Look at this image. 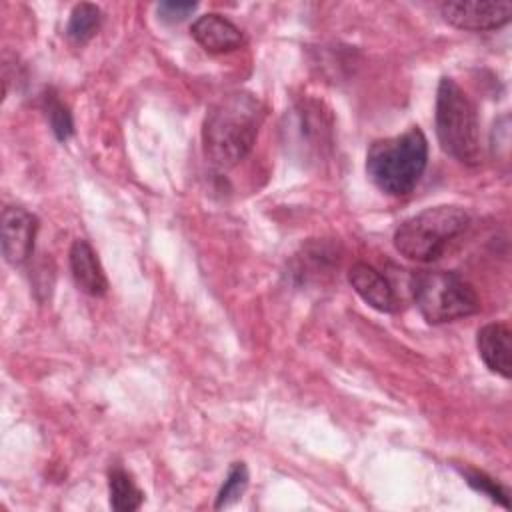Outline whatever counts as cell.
<instances>
[{"mask_svg":"<svg viewBox=\"0 0 512 512\" xmlns=\"http://www.w3.org/2000/svg\"><path fill=\"white\" fill-rule=\"evenodd\" d=\"M264 120L262 102L250 92L220 96L206 112L202 126L204 154L212 166H236L252 150Z\"/></svg>","mask_w":512,"mask_h":512,"instance_id":"1","label":"cell"},{"mask_svg":"<svg viewBox=\"0 0 512 512\" xmlns=\"http://www.w3.org/2000/svg\"><path fill=\"white\" fill-rule=\"evenodd\" d=\"M428 162V140L418 126L372 142L366 172L374 186L388 196H408L420 182Z\"/></svg>","mask_w":512,"mask_h":512,"instance_id":"2","label":"cell"},{"mask_svg":"<svg viewBox=\"0 0 512 512\" xmlns=\"http://www.w3.org/2000/svg\"><path fill=\"white\" fill-rule=\"evenodd\" d=\"M434 122L440 148L448 156L468 166L480 162L482 148L476 106L452 78H442L438 84Z\"/></svg>","mask_w":512,"mask_h":512,"instance_id":"3","label":"cell"},{"mask_svg":"<svg viewBox=\"0 0 512 512\" xmlns=\"http://www.w3.org/2000/svg\"><path fill=\"white\" fill-rule=\"evenodd\" d=\"M470 224V214L460 206H432L404 220L394 232V248L408 260L434 262L448 244Z\"/></svg>","mask_w":512,"mask_h":512,"instance_id":"4","label":"cell"},{"mask_svg":"<svg viewBox=\"0 0 512 512\" xmlns=\"http://www.w3.org/2000/svg\"><path fill=\"white\" fill-rule=\"evenodd\" d=\"M412 296L428 324L454 322L480 310V298L470 282L446 270H422L412 276Z\"/></svg>","mask_w":512,"mask_h":512,"instance_id":"5","label":"cell"},{"mask_svg":"<svg viewBox=\"0 0 512 512\" xmlns=\"http://www.w3.org/2000/svg\"><path fill=\"white\" fill-rule=\"evenodd\" d=\"M442 18L460 30L486 32L510 22L512 2L508 0H448L440 4Z\"/></svg>","mask_w":512,"mask_h":512,"instance_id":"6","label":"cell"},{"mask_svg":"<svg viewBox=\"0 0 512 512\" xmlns=\"http://www.w3.org/2000/svg\"><path fill=\"white\" fill-rule=\"evenodd\" d=\"M2 254L8 264H24L34 252L38 218L20 206H6L0 218Z\"/></svg>","mask_w":512,"mask_h":512,"instance_id":"7","label":"cell"},{"mask_svg":"<svg viewBox=\"0 0 512 512\" xmlns=\"http://www.w3.org/2000/svg\"><path fill=\"white\" fill-rule=\"evenodd\" d=\"M348 282L354 292L378 312H396L398 298L384 274L366 262H356L348 270Z\"/></svg>","mask_w":512,"mask_h":512,"instance_id":"8","label":"cell"},{"mask_svg":"<svg viewBox=\"0 0 512 512\" xmlns=\"http://www.w3.org/2000/svg\"><path fill=\"white\" fill-rule=\"evenodd\" d=\"M190 34L210 54L232 52L244 42L240 28L216 12L198 16L190 26Z\"/></svg>","mask_w":512,"mask_h":512,"instance_id":"9","label":"cell"},{"mask_svg":"<svg viewBox=\"0 0 512 512\" xmlns=\"http://www.w3.org/2000/svg\"><path fill=\"white\" fill-rule=\"evenodd\" d=\"M482 362L502 378L512 376V332L506 322H490L476 334Z\"/></svg>","mask_w":512,"mask_h":512,"instance_id":"10","label":"cell"},{"mask_svg":"<svg viewBox=\"0 0 512 512\" xmlns=\"http://www.w3.org/2000/svg\"><path fill=\"white\" fill-rule=\"evenodd\" d=\"M70 272L76 282V286L90 294V296H102L108 290V280L104 274V268L98 260V254L94 248L78 238L70 246Z\"/></svg>","mask_w":512,"mask_h":512,"instance_id":"11","label":"cell"},{"mask_svg":"<svg viewBox=\"0 0 512 512\" xmlns=\"http://www.w3.org/2000/svg\"><path fill=\"white\" fill-rule=\"evenodd\" d=\"M108 494H110V506L118 512L138 510L144 500V492L136 486L132 476L122 468H112L108 472Z\"/></svg>","mask_w":512,"mask_h":512,"instance_id":"12","label":"cell"},{"mask_svg":"<svg viewBox=\"0 0 512 512\" xmlns=\"http://www.w3.org/2000/svg\"><path fill=\"white\" fill-rule=\"evenodd\" d=\"M100 24H102L100 8L90 2H80L72 8V14L66 26V36L76 44H84L98 32Z\"/></svg>","mask_w":512,"mask_h":512,"instance_id":"13","label":"cell"},{"mask_svg":"<svg viewBox=\"0 0 512 512\" xmlns=\"http://www.w3.org/2000/svg\"><path fill=\"white\" fill-rule=\"evenodd\" d=\"M246 486H248V468L244 462H234L228 470V476H226L218 496H216L214 508L220 510V508H226V506L234 504L236 500H240Z\"/></svg>","mask_w":512,"mask_h":512,"instance_id":"14","label":"cell"},{"mask_svg":"<svg viewBox=\"0 0 512 512\" xmlns=\"http://www.w3.org/2000/svg\"><path fill=\"white\" fill-rule=\"evenodd\" d=\"M44 110H46V118H48V124L52 128L54 136L60 142L68 140L74 132V122H72L70 110L52 92H48L44 96Z\"/></svg>","mask_w":512,"mask_h":512,"instance_id":"15","label":"cell"},{"mask_svg":"<svg viewBox=\"0 0 512 512\" xmlns=\"http://www.w3.org/2000/svg\"><path fill=\"white\" fill-rule=\"evenodd\" d=\"M462 474L466 476V482H468L474 490H478V492L490 496L494 502H498V504H502L504 508H508V494H506V490H504L494 478L486 476V474L480 472V470H472V468L462 470Z\"/></svg>","mask_w":512,"mask_h":512,"instance_id":"16","label":"cell"},{"mask_svg":"<svg viewBox=\"0 0 512 512\" xmlns=\"http://www.w3.org/2000/svg\"><path fill=\"white\" fill-rule=\"evenodd\" d=\"M196 2H174V0H166V2H160L156 6V12H158V18L162 22H168V24H176V22H182L186 20L194 10H196Z\"/></svg>","mask_w":512,"mask_h":512,"instance_id":"17","label":"cell"}]
</instances>
